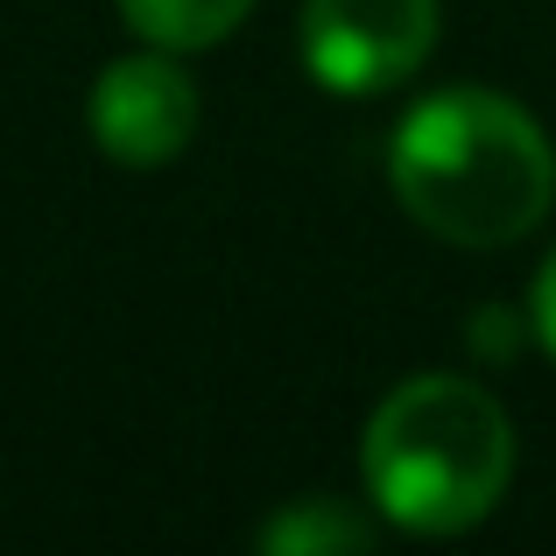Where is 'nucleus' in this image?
Here are the masks:
<instances>
[{
    "label": "nucleus",
    "mask_w": 556,
    "mask_h": 556,
    "mask_svg": "<svg viewBox=\"0 0 556 556\" xmlns=\"http://www.w3.org/2000/svg\"><path fill=\"white\" fill-rule=\"evenodd\" d=\"M388 184L422 232L451 247H515L549 218V135L486 85H451L402 113L388 141Z\"/></svg>",
    "instance_id": "f257e3e1"
},
{
    "label": "nucleus",
    "mask_w": 556,
    "mask_h": 556,
    "mask_svg": "<svg viewBox=\"0 0 556 556\" xmlns=\"http://www.w3.org/2000/svg\"><path fill=\"white\" fill-rule=\"evenodd\" d=\"M359 472L374 507L408 535H465L515 479V422L458 374H416L367 416Z\"/></svg>",
    "instance_id": "f03ea898"
},
{
    "label": "nucleus",
    "mask_w": 556,
    "mask_h": 556,
    "mask_svg": "<svg viewBox=\"0 0 556 556\" xmlns=\"http://www.w3.org/2000/svg\"><path fill=\"white\" fill-rule=\"evenodd\" d=\"M296 42L325 92L374 99L437 50V0H303Z\"/></svg>",
    "instance_id": "7ed1b4c3"
},
{
    "label": "nucleus",
    "mask_w": 556,
    "mask_h": 556,
    "mask_svg": "<svg viewBox=\"0 0 556 556\" xmlns=\"http://www.w3.org/2000/svg\"><path fill=\"white\" fill-rule=\"evenodd\" d=\"M92 141L121 169H163L198 135V85L177 64V50H135L99 71L92 85Z\"/></svg>",
    "instance_id": "20e7f679"
},
{
    "label": "nucleus",
    "mask_w": 556,
    "mask_h": 556,
    "mask_svg": "<svg viewBox=\"0 0 556 556\" xmlns=\"http://www.w3.org/2000/svg\"><path fill=\"white\" fill-rule=\"evenodd\" d=\"M268 556H345V549H374V521L353 515L345 501H325V493H311V501H289L282 515L261 521L254 535Z\"/></svg>",
    "instance_id": "39448f33"
},
{
    "label": "nucleus",
    "mask_w": 556,
    "mask_h": 556,
    "mask_svg": "<svg viewBox=\"0 0 556 556\" xmlns=\"http://www.w3.org/2000/svg\"><path fill=\"white\" fill-rule=\"evenodd\" d=\"M121 8V22L135 28L141 42H155V50H212V42H226L232 28L254 14V0H113Z\"/></svg>",
    "instance_id": "423d86ee"
},
{
    "label": "nucleus",
    "mask_w": 556,
    "mask_h": 556,
    "mask_svg": "<svg viewBox=\"0 0 556 556\" xmlns=\"http://www.w3.org/2000/svg\"><path fill=\"white\" fill-rule=\"evenodd\" d=\"M529 311H535V339H543V345H549V359H556V254L543 261V275H535Z\"/></svg>",
    "instance_id": "0eeeda50"
}]
</instances>
